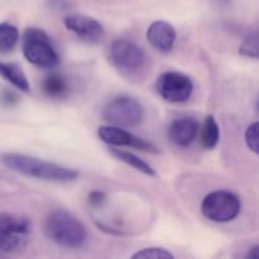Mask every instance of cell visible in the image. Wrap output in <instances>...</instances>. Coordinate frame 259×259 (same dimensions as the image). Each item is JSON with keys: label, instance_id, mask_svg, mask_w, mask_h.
I'll use <instances>...</instances> for the list:
<instances>
[{"label": "cell", "instance_id": "obj_1", "mask_svg": "<svg viewBox=\"0 0 259 259\" xmlns=\"http://www.w3.org/2000/svg\"><path fill=\"white\" fill-rule=\"evenodd\" d=\"M0 162L12 171L43 181L72 182L78 177L75 169L22 153H3Z\"/></svg>", "mask_w": 259, "mask_h": 259}, {"label": "cell", "instance_id": "obj_2", "mask_svg": "<svg viewBox=\"0 0 259 259\" xmlns=\"http://www.w3.org/2000/svg\"><path fill=\"white\" fill-rule=\"evenodd\" d=\"M43 233L53 243L71 249L82 247L88 239L85 225L77 218L62 209L53 210L46 217Z\"/></svg>", "mask_w": 259, "mask_h": 259}, {"label": "cell", "instance_id": "obj_3", "mask_svg": "<svg viewBox=\"0 0 259 259\" xmlns=\"http://www.w3.org/2000/svg\"><path fill=\"white\" fill-rule=\"evenodd\" d=\"M23 55L32 65L40 68H53L60 65V55L45 30L27 28L22 39Z\"/></svg>", "mask_w": 259, "mask_h": 259}, {"label": "cell", "instance_id": "obj_4", "mask_svg": "<svg viewBox=\"0 0 259 259\" xmlns=\"http://www.w3.org/2000/svg\"><path fill=\"white\" fill-rule=\"evenodd\" d=\"M32 235V223L28 218L0 214V252H20L28 245Z\"/></svg>", "mask_w": 259, "mask_h": 259}, {"label": "cell", "instance_id": "obj_5", "mask_svg": "<svg viewBox=\"0 0 259 259\" xmlns=\"http://www.w3.org/2000/svg\"><path fill=\"white\" fill-rule=\"evenodd\" d=\"M111 63L125 76H138L147 67V55L142 47L128 39L114 40L109 48Z\"/></svg>", "mask_w": 259, "mask_h": 259}, {"label": "cell", "instance_id": "obj_6", "mask_svg": "<svg viewBox=\"0 0 259 259\" xmlns=\"http://www.w3.org/2000/svg\"><path fill=\"white\" fill-rule=\"evenodd\" d=\"M103 118L111 125L120 128H134L139 125L144 118L142 104L131 96H118L105 105Z\"/></svg>", "mask_w": 259, "mask_h": 259}, {"label": "cell", "instance_id": "obj_7", "mask_svg": "<svg viewBox=\"0 0 259 259\" xmlns=\"http://www.w3.org/2000/svg\"><path fill=\"white\" fill-rule=\"evenodd\" d=\"M239 197L227 190H218L205 196L201 204V212L206 219L214 223H228L239 215Z\"/></svg>", "mask_w": 259, "mask_h": 259}, {"label": "cell", "instance_id": "obj_8", "mask_svg": "<svg viewBox=\"0 0 259 259\" xmlns=\"http://www.w3.org/2000/svg\"><path fill=\"white\" fill-rule=\"evenodd\" d=\"M157 93L168 103H185L194 91V83L187 75L177 71L164 72L156 81Z\"/></svg>", "mask_w": 259, "mask_h": 259}, {"label": "cell", "instance_id": "obj_9", "mask_svg": "<svg viewBox=\"0 0 259 259\" xmlns=\"http://www.w3.org/2000/svg\"><path fill=\"white\" fill-rule=\"evenodd\" d=\"M99 138L105 143L115 147H133V148L141 149L144 152H152L157 153L158 148L151 142L136 137L134 134L129 133L125 129L115 125H101L98 131Z\"/></svg>", "mask_w": 259, "mask_h": 259}, {"label": "cell", "instance_id": "obj_10", "mask_svg": "<svg viewBox=\"0 0 259 259\" xmlns=\"http://www.w3.org/2000/svg\"><path fill=\"white\" fill-rule=\"evenodd\" d=\"M65 27L72 33H75L80 39L88 43L100 42L104 35V27L98 20L85 15L72 14L67 15L63 19Z\"/></svg>", "mask_w": 259, "mask_h": 259}, {"label": "cell", "instance_id": "obj_11", "mask_svg": "<svg viewBox=\"0 0 259 259\" xmlns=\"http://www.w3.org/2000/svg\"><path fill=\"white\" fill-rule=\"evenodd\" d=\"M200 131L199 121L191 116L179 118L168 126V138L179 147H189L197 138Z\"/></svg>", "mask_w": 259, "mask_h": 259}, {"label": "cell", "instance_id": "obj_12", "mask_svg": "<svg viewBox=\"0 0 259 259\" xmlns=\"http://www.w3.org/2000/svg\"><path fill=\"white\" fill-rule=\"evenodd\" d=\"M147 39L156 50L161 52H168L172 50L176 40V30L171 23L156 20L149 25L147 30Z\"/></svg>", "mask_w": 259, "mask_h": 259}, {"label": "cell", "instance_id": "obj_13", "mask_svg": "<svg viewBox=\"0 0 259 259\" xmlns=\"http://www.w3.org/2000/svg\"><path fill=\"white\" fill-rule=\"evenodd\" d=\"M0 77L7 80L17 89L22 91H29L30 85L25 76L24 71L20 68L19 65L12 62H2L0 61Z\"/></svg>", "mask_w": 259, "mask_h": 259}, {"label": "cell", "instance_id": "obj_14", "mask_svg": "<svg viewBox=\"0 0 259 259\" xmlns=\"http://www.w3.org/2000/svg\"><path fill=\"white\" fill-rule=\"evenodd\" d=\"M42 91L51 99H65L70 94V86L63 76L51 73L43 78Z\"/></svg>", "mask_w": 259, "mask_h": 259}, {"label": "cell", "instance_id": "obj_15", "mask_svg": "<svg viewBox=\"0 0 259 259\" xmlns=\"http://www.w3.org/2000/svg\"><path fill=\"white\" fill-rule=\"evenodd\" d=\"M110 153L113 154L115 158H118L119 161L124 162V163L128 164V166L133 167L134 169L142 172L143 175H147V176H156V171H154L147 162H144L143 159H141L138 156H136V154L119 148H110Z\"/></svg>", "mask_w": 259, "mask_h": 259}, {"label": "cell", "instance_id": "obj_16", "mask_svg": "<svg viewBox=\"0 0 259 259\" xmlns=\"http://www.w3.org/2000/svg\"><path fill=\"white\" fill-rule=\"evenodd\" d=\"M201 138L202 146L206 149H212L218 146L220 139V129L217 120L212 115H209L204 121V125L201 128Z\"/></svg>", "mask_w": 259, "mask_h": 259}, {"label": "cell", "instance_id": "obj_17", "mask_svg": "<svg viewBox=\"0 0 259 259\" xmlns=\"http://www.w3.org/2000/svg\"><path fill=\"white\" fill-rule=\"evenodd\" d=\"M19 39V30L10 23H0V53L5 55L14 50Z\"/></svg>", "mask_w": 259, "mask_h": 259}, {"label": "cell", "instance_id": "obj_18", "mask_svg": "<svg viewBox=\"0 0 259 259\" xmlns=\"http://www.w3.org/2000/svg\"><path fill=\"white\" fill-rule=\"evenodd\" d=\"M137 258H143V259H174L175 255L171 252H168L164 248L159 247H149V248H143V249L138 250V252L134 253L132 255V259Z\"/></svg>", "mask_w": 259, "mask_h": 259}, {"label": "cell", "instance_id": "obj_19", "mask_svg": "<svg viewBox=\"0 0 259 259\" xmlns=\"http://www.w3.org/2000/svg\"><path fill=\"white\" fill-rule=\"evenodd\" d=\"M239 53L245 57L258 58V37L257 33L249 34L239 48Z\"/></svg>", "mask_w": 259, "mask_h": 259}, {"label": "cell", "instance_id": "obj_20", "mask_svg": "<svg viewBox=\"0 0 259 259\" xmlns=\"http://www.w3.org/2000/svg\"><path fill=\"white\" fill-rule=\"evenodd\" d=\"M258 123L254 121V123L250 124L249 126L245 131V143H247V147L253 152V153L258 154Z\"/></svg>", "mask_w": 259, "mask_h": 259}, {"label": "cell", "instance_id": "obj_21", "mask_svg": "<svg viewBox=\"0 0 259 259\" xmlns=\"http://www.w3.org/2000/svg\"><path fill=\"white\" fill-rule=\"evenodd\" d=\"M105 199H106V195L104 194L103 191H100V190H95V191H93L89 194L88 201L91 206L100 207L101 205L105 202Z\"/></svg>", "mask_w": 259, "mask_h": 259}, {"label": "cell", "instance_id": "obj_22", "mask_svg": "<svg viewBox=\"0 0 259 259\" xmlns=\"http://www.w3.org/2000/svg\"><path fill=\"white\" fill-rule=\"evenodd\" d=\"M47 4L53 9H67L71 5L70 0H47Z\"/></svg>", "mask_w": 259, "mask_h": 259}, {"label": "cell", "instance_id": "obj_23", "mask_svg": "<svg viewBox=\"0 0 259 259\" xmlns=\"http://www.w3.org/2000/svg\"><path fill=\"white\" fill-rule=\"evenodd\" d=\"M244 257L245 258H254V259L258 258V245H254V247L250 248Z\"/></svg>", "mask_w": 259, "mask_h": 259}]
</instances>
